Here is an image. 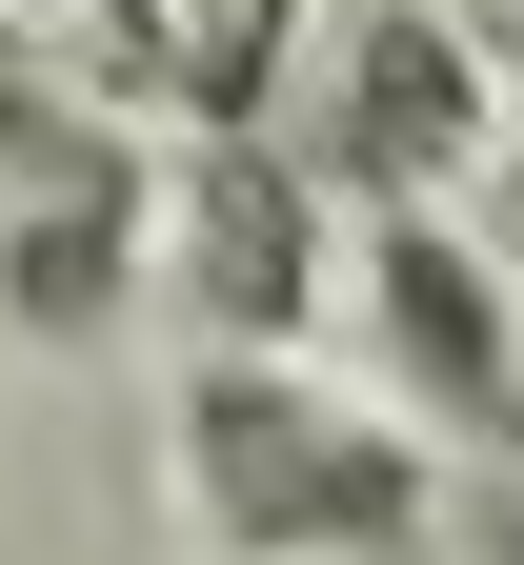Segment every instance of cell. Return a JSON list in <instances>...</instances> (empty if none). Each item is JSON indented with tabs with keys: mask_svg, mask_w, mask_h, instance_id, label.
<instances>
[{
	"mask_svg": "<svg viewBox=\"0 0 524 565\" xmlns=\"http://www.w3.org/2000/svg\"><path fill=\"white\" fill-rule=\"evenodd\" d=\"M162 445H182V505H202L222 565H384V545H443L424 424L343 404L303 364H182Z\"/></svg>",
	"mask_w": 524,
	"mask_h": 565,
	"instance_id": "1",
	"label": "cell"
},
{
	"mask_svg": "<svg viewBox=\"0 0 524 565\" xmlns=\"http://www.w3.org/2000/svg\"><path fill=\"white\" fill-rule=\"evenodd\" d=\"M162 263H182V303H202V364H282V343L323 323V182L282 162V141H182V182H162Z\"/></svg>",
	"mask_w": 524,
	"mask_h": 565,
	"instance_id": "2",
	"label": "cell"
},
{
	"mask_svg": "<svg viewBox=\"0 0 524 565\" xmlns=\"http://www.w3.org/2000/svg\"><path fill=\"white\" fill-rule=\"evenodd\" d=\"M504 141H524L504 121V61L443 21V0H363L343 21V182L384 202V223H424L443 182H484Z\"/></svg>",
	"mask_w": 524,
	"mask_h": 565,
	"instance_id": "3",
	"label": "cell"
},
{
	"mask_svg": "<svg viewBox=\"0 0 524 565\" xmlns=\"http://www.w3.org/2000/svg\"><path fill=\"white\" fill-rule=\"evenodd\" d=\"M363 323H384V384L424 424H464V445L524 465V303L484 282L464 223H363Z\"/></svg>",
	"mask_w": 524,
	"mask_h": 565,
	"instance_id": "4",
	"label": "cell"
},
{
	"mask_svg": "<svg viewBox=\"0 0 524 565\" xmlns=\"http://www.w3.org/2000/svg\"><path fill=\"white\" fill-rule=\"evenodd\" d=\"M121 282H141V162H121V182H61V202L0 223V323H21V343H101Z\"/></svg>",
	"mask_w": 524,
	"mask_h": 565,
	"instance_id": "5",
	"label": "cell"
},
{
	"mask_svg": "<svg viewBox=\"0 0 524 565\" xmlns=\"http://www.w3.org/2000/svg\"><path fill=\"white\" fill-rule=\"evenodd\" d=\"M282 61H303V0H162V82H182L202 141H243Z\"/></svg>",
	"mask_w": 524,
	"mask_h": 565,
	"instance_id": "6",
	"label": "cell"
},
{
	"mask_svg": "<svg viewBox=\"0 0 524 565\" xmlns=\"http://www.w3.org/2000/svg\"><path fill=\"white\" fill-rule=\"evenodd\" d=\"M0 21H21V41H61V21H101V0H0Z\"/></svg>",
	"mask_w": 524,
	"mask_h": 565,
	"instance_id": "7",
	"label": "cell"
},
{
	"mask_svg": "<svg viewBox=\"0 0 524 565\" xmlns=\"http://www.w3.org/2000/svg\"><path fill=\"white\" fill-rule=\"evenodd\" d=\"M384 565H443V545H384Z\"/></svg>",
	"mask_w": 524,
	"mask_h": 565,
	"instance_id": "8",
	"label": "cell"
},
{
	"mask_svg": "<svg viewBox=\"0 0 524 565\" xmlns=\"http://www.w3.org/2000/svg\"><path fill=\"white\" fill-rule=\"evenodd\" d=\"M504 162H524V141H504Z\"/></svg>",
	"mask_w": 524,
	"mask_h": 565,
	"instance_id": "9",
	"label": "cell"
}]
</instances>
